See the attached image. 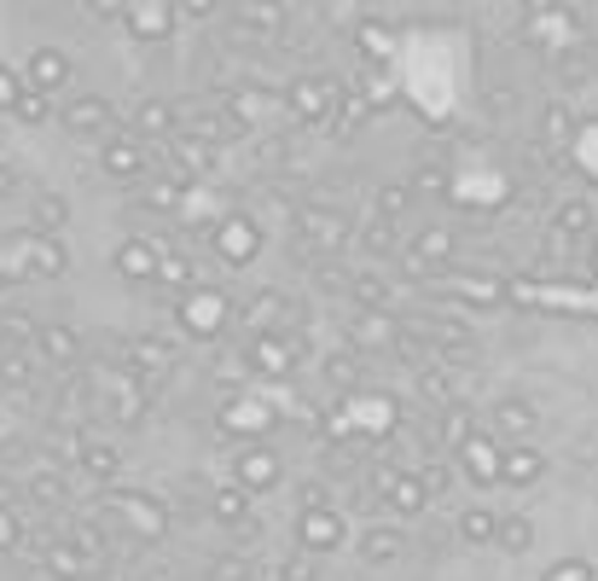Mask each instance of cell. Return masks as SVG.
<instances>
[{
    "label": "cell",
    "instance_id": "cell-16",
    "mask_svg": "<svg viewBox=\"0 0 598 581\" xmlns=\"http://www.w3.org/2000/svg\"><path fill=\"white\" fill-rule=\"evenodd\" d=\"M401 553H407V535H401V529H389V523H378V529H366V535H361V558L372 564V570L396 564Z\"/></svg>",
    "mask_w": 598,
    "mask_h": 581
},
{
    "label": "cell",
    "instance_id": "cell-36",
    "mask_svg": "<svg viewBox=\"0 0 598 581\" xmlns=\"http://www.w3.org/2000/svg\"><path fill=\"white\" fill-rule=\"evenodd\" d=\"M354 36H361V47H366L372 59H389V29L384 24H361Z\"/></svg>",
    "mask_w": 598,
    "mask_h": 581
},
{
    "label": "cell",
    "instance_id": "cell-46",
    "mask_svg": "<svg viewBox=\"0 0 598 581\" xmlns=\"http://www.w3.org/2000/svg\"><path fill=\"white\" fill-rule=\"evenodd\" d=\"M186 12H198V18H210V12H215V0H186Z\"/></svg>",
    "mask_w": 598,
    "mask_h": 581
},
{
    "label": "cell",
    "instance_id": "cell-9",
    "mask_svg": "<svg viewBox=\"0 0 598 581\" xmlns=\"http://www.w3.org/2000/svg\"><path fill=\"white\" fill-rule=\"evenodd\" d=\"M111 123H116V106L99 94H76L71 106H64V128L71 134H105Z\"/></svg>",
    "mask_w": 598,
    "mask_h": 581
},
{
    "label": "cell",
    "instance_id": "cell-29",
    "mask_svg": "<svg viewBox=\"0 0 598 581\" xmlns=\"http://www.w3.org/2000/svg\"><path fill=\"white\" fill-rule=\"evenodd\" d=\"M41 349L53 355V361H76V337L64 326H41Z\"/></svg>",
    "mask_w": 598,
    "mask_h": 581
},
{
    "label": "cell",
    "instance_id": "cell-13",
    "mask_svg": "<svg viewBox=\"0 0 598 581\" xmlns=\"http://www.w3.org/2000/svg\"><path fill=\"white\" fill-rule=\"evenodd\" d=\"M233 24H238V36H250V29H262V36H285V7H279V0H238Z\"/></svg>",
    "mask_w": 598,
    "mask_h": 581
},
{
    "label": "cell",
    "instance_id": "cell-14",
    "mask_svg": "<svg viewBox=\"0 0 598 581\" xmlns=\"http://www.w3.org/2000/svg\"><path fill=\"white\" fill-rule=\"evenodd\" d=\"M378 489H384L389 511H401V518H413V511H424V500H431V494H424V483H419L413 471H407V477H396V471H378Z\"/></svg>",
    "mask_w": 598,
    "mask_h": 581
},
{
    "label": "cell",
    "instance_id": "cell-42",
    "mask_svg": "<svg viewBox=\"0 0 598 581\" xmlns=\"http://www.w3.org/2000/svg\"><path fill=\"white\" fill-rule=\"evenodd\" d=\"M378 203H384V221H389V215H401L407 203H413V193H407V186H384V198H378Z\"/></svg>",
    "mask_w": 598,
    "mask_h": 581
},
{
    "label": "cell",
    "instance_id": "cell-10",
    "mask_svg": "<svg viewBox=\"0 0 598 581\" xmlns=\"http://www.w3.org/2000/svg\"><path fill=\"white\" fill-rule=\"evenodd\" d=\"M175 123H180V111L169 99H140L134 106V140H175Z\"/></svg>",
    "mask_w": 598,
    "mask_h": 581
},
{
    "label": "cell",
    "instance_id": "cell-5",
    "mask_svg": "<svg viewBox=\"0 0 598 581\" xmlns=\"http://www.w3.org/2000/svg\"><path fill=\"white\" fill-rule=\"evenodd\" d=\"M297 541H302V553L326 558V553H337V546H344V518H337L332 506L302 511V518H297Z\"/></svg>",
    "mask_w": 598,
    "mask_h": 581
},
{
    "label": "cell",
    "instance_id": "cell-30",
    "mask_svg": "<svg viewBox=\"0 0 598 581\" xmlns=\"http://www.w3.org/2000/svg\"><path fill=\"white\" fill-rule=\"evenodd\" d=\"M598 570H593V558H563V564H552L540 581H593Z\"/></svg>",
    "mask_w": 598,
    "mask_h": 581
},
{
    "label": "cell",
    "instance_id": "cell-11",
    "mask_svg": "<svg viewBox=\"0 0 598 581\" xmlns=\"http://www.w3.org/2000/svg\"><path fill=\"white\" fill-rule=\"evenodd\" d=\"M99 163H105V175H116V181H140V175H146V140H134V134H123V140H105Z\"/></svg>",
    "mask_w": 598,
    "mask_h": 581
},
{
    "label": "cell",
    "instance_id": "cell-26",
    "mask_svg": "<svg viewBox=\"0 0 598 581\" xmlns=\"http://www.w3.org/2000/svg\"><path fill=\"white\" fill-rule=\"evenodd\" d=\"M210 511H215V523H245V518H250V511H245V489L210 494Z\"/></svg>",
    "mask_w": 598,
    "mask_h": 581
},
{
    "label": "cell",
    "instance_id": "cell-1",
    "mask_svg": "<svg viewBox=\"0 0 598 581\" xmlns=\"http://www.w3.org/2000/svg\"><path fill=\"white\" fill-rule=\"evenodd\" d=\"M337 99H344V88H337L332 76H297L290 82V94H285V106L297 123H332V111H337Z\"/></svg>",
    "mask_w": 598,
    "mask_h": 581
},
{
    "label": "cell",
    "instance_id": "cell-33",
    "mask_svg": "<svg viewBox=\"0 0 598 581\" xmlns=\"http://www.w3.org/2000/svg\"><path fill=\"white\" fill-rule=\"evenodd\" d=\"M279 581H320V558L314 553H297L279 564Z\"/></svg>",
    "mask_w": 598,
    "mask_h": 581
},
{
    "label": "cell",
    "instance_id": "cell-3",
    "mask_svg": "<svg viewBox=\"0 0 598 581\" xmlns=\"http://www.w3.org/2000/svg\"><path fill=\"white\" fill-rule=\"evenodd\" d=\"M123 24L134 41H169V29H175V7L169 0H123Z\"/></svg>",
    "mask_w": 598,
    "mask_h": 581
},
{
    "label": "cell",
    "instance_id": "cell-23",
    "mask_svg": "<svg viewBox=\"0 0 598 581\" xmlns=\"http://www.w3.org/2000/svg\"><path fill=\"white\" fill-rule=\"evenodd\" d=\"M349 290H354V302H361V309H384V302H389L384 273H372V268H366V273H354V285H349Z\"/></svg>",
    "mask_w": 598,
    "mask_h": 581
},
{
    "label": "cell",
    "instance_id": "cell-17",
    "mask_svg": "<svg viewBox=\"0 0 598 581\" xmlns=\"http://www.w3.org/2000/svg\"><path fill=\"white\" fill-rule=\"evenodd\" d=\"M163 256L146 245V238H128V245H116V273H128V280H158Z\"/></svg>",
    "mask_w": 598,
    "mask_h": 581
},
{
    "label": "cell",
    "instance_id": "cell-37",
    "mask_svg": "<svg viewBox=\"0 0 598 581\" xmlns=\"http://www.w3.org/2000/svg\"><path fill=\"white\" fill-rule=\"evenodd\" d=\"M396 245H401V238H396V227H389V221H372V227H366V250L389 256V250H396Z\"/></svg>",
    "mask_w": 598,
    "mask_h": 581
},
{
    "label": "cell",
    "instance_id": "cell-31",
    "mask_svg": "<svg viewBox=\"0 0 598 581\" xmlns=\"http://www.w3.org/2000/svg\"><path fill=\"white\" fill-rule=\"evenodd\" d=\"M552 227L558 233H587L593 227V210H587V203H563V210L552 215Z\"/></svg>",
    "mask_w": 598,
    "mask_h": 581
},
{
    "label": "cell",
    "instance_id": "cell-19",
    "mask_svg": "<svg viewBox=\"0 0 598 581\" xmlns=\"http://www.w3.org/2000/svg\"><path fill=\"white\" fill-rule=\"evenodd\" d=\"M459 459H465V471L476 483H500V448H494L488 436H471L465 448H459Z\"/></svg>",
    "mask_w": 598,
    "mask_h": 581
},
{
    "label": "cell",
    "instance_id": "cell-47",
    "mask_svg": "<svg viewBox=\"0 0 598 581\" xmlns=\"http://www.w3.org/2000/svg\"><path fill=\"white\" fill-rule=\"evenodd\" d=\"M528 7H535V12H540V7H558V0H528Z\"/></svg>",
    "mask_w": 598,
    "mask_h": 581
},
{
    "label": "cell",
    "instance_id": "cell-18",
    "mask_svg": "<svg viewBox=\"0 0 598 581\" xmlns=\"http://www.w3.org/2000/svg\"><path fill=\"white\" fill-rule=\"evenodd\" d=\"M535 546V523L523 518V511H500V529H494V553H506V558H518Z\"/></svg>",
    "mask_w": 598,
    "mask_h": 581
},
{
    "label": "cell",
    "instance_id": "cell-44",
    "mask_svg": "<svg viewBox=\"0 0 598 581\" xmlns=\"http://www.w3.org/2000/svg\"><path fill=\"white\" fill-rule=\"evenodd\" d=\"M94 18H123V0H88Z\"/></svg>",
    "mask_w": 598,
    "mask_h": 581
},
{
    "label": "cell",
    "instance_id": "cell-2",
    "mask_svg": "<svg viewBox=\"0 0 598 581\" xmlns=\"http://www.w3.org/2000/svg\"><path fill=\"white\" fill-rule=\"evenodd\" d=\"M215 250H221V262H233V268H245L256 262V250H262V227H256L250 215H227V221H215Z\"/></svg>",
    "mask_w": 598,
    "mask_h": 581
},
{
    "label": "cell",
    "instance_id": "cell-22",
    "mask_svg": "<svg viewBox=\"0 0 598 581\" xmlns=\"http://www.w3.org/2000/svg\"><path fill=\"white\" fill-rule=\"evenodd\" d=\"M540 134H546V146H570V134H575L570 106H546L540 111Z\"/></svg>",
    "mask_w": 598,
    "mask_h": 581
},
{
    "label": "cell",
    "instance_id": "cell-20",
    "mask_svg": "<svg viewBox=\"0 0 598 581\" xmlns=\"http://www.w3.org/2000/svg\"><path fill=\"white\" fill-rule=\"evenodd\" d=\"M494 529H500V511L494 506H465L459 511V541L465 546H494Z\"/></svg>",
    "mask_w": 598,
    "mask_h": 581
},
{
    "label": "cell",
    "instance_id": "cell-41",
    "mask_svg": "<svg viewBox=\"0 0 598 581\" xmlns=\"http://www.w3.org/2000/svg\"><path fill=\"white\" fill-rule=\"evenodd\" d=\"M18 529H24L18 511H0V553H12V546H18Z\"/></svg>",
    "mask_w": 598,
    "mask_h": 581
},
{
    "label": "cell",
    "instance_id": "cell-4",
    "mask_svg": "<svg viewBox=\"0 0 598 581\" xmlns=\"http://www.w3.org/2000/svg\"><path fill=\"white\" fill-rule=\"evenodd\" d=\"M227 320H233V309H227V297H215V290H186L180 297V326L192 337H215Z\"/></svg>",
    "mask_w": 598,
    "mask_h": 581
},
{
    "label": "cell",
    "instance_id": "cell-15",
    "mask_svg": "<svg viewBox=\"0 0 598 581\" xmlns=\"http://www.w3.org/2000/svg\"><path fill=\"white\" fill-rule=\"evenodd\" d=\"M546 477V454H535V448H506L500 454V483H511V489H528V483H540Z\"/></svg>",
    "mask_w": 598,
    "mask_h": 581
},
{
    "label": "cell",
    "instance_id": "cell-34",
    "mask_svg": "<svg viewBox=\"0 0 598 581\" xmlns=\"http://www.w3.org/2000/svg\"><path fill=\"white\" fill-rule=\"evenodd\" d=\"M82 471L105 483V477H116V454L111 448H82Z\"/></svg>",
    "mask_w": 598,
    "mask_h": 581
},
{
    "label": "cell",
    "instance_id": "cell-7",
    "mask_svg": "<svg viewBox=\"0 0 598 581\" xmlns=\"http://www.w3.org/2000/svg\"><path fill=\"white\" fill-rule=\"evenodd\" d=\"M297 233H302V245H309V250H337V245H349L354 227L337 210H302L297 215Z\"/></svg>",
    "mask_w": 598,
    "mask_h": 581
},
{
    "label": "cell",
    "instance_id": "cell-21",
    "mask_svg": "<svg viewBox=\"0 0 598 581\" xmlns=\"http://www.w3.org/2000/svg\"><path fill=\"white\" fill-rule=\"evenodd\" d=\"M29 221H36L29 233H53V238H59V227L71 221V203H64L59 193H41V198H36V210H29Z\"/></svg>",
    "mask_w": 598,
    "mask_h": 581
},
{
    "label": "cell",
    "instance_id": "cell-6",
    "mask_svg": "<svg viewBox=\"0 0 598 581\" xmlns=\"http://www.w3.org/2000/svg\"><path fill=\"white\" fill-rule=\"evenodd\" d=\"M24 88H36V94H64L71 88V59L59 53V47H36L29 53V64H24Z\"/></svg>",
    "mask_w": 598,
    "mask_h": 581
},
{
    "label": "cell",
    "instance_id": "cell-40",
    "mask_svg": "<svg viewBox=\"0 0 598 581\" xmlns=\"http://www.w3.org/2000/svg\"><path fill=\"white\" fill-rule=\"evenodd\" d=\"M24 379H29L24 355H0V384H24Z\"/></svg>",
    "mask_w": 598,
    "mask_h": 581
},
{
    "label": "cell",
    "instance_id": "cell-25",
    "mask_svg": "<svg viewBox=\"0 0 598 581\" xmlns=\"http://www.w3.org/2000/svg\"><path fill=\"white\" fill-rule=\"evenodd\" d=\"M471 436H476L471 407H453V413H441V442H448V448H465Z\"/></svg>",
    "mask_w": 598,
    "mask_h": 581
},
{
    "label": "cell",
    "instance_id": "cell-32",
    "mask_svg": "<svg viewBox=\"0 0 598 581\" xmlns=\"http://www.w3.org/2000/svg\"><path fill=\"white\" fill-rule=\"evenodd\" d=\"M227 424H233V431H267V424H273V407H233Z\"/></svg>",
    "mask_w": 598,
    "mask_h": 581
},
{
    "label": "cell",
    "instance_id": "cell-28",
    "mask_svg": "<svg viewBox=\"0 0 598 581\" xmlns=\"http://www.w3.org/2000/svg\"><path fill=\"white\" fill-rule=\"evenodd\" d=\"M12 116H24V123H47V116H53V99L36 94V88H24V99L12 106Z\"/></svg>",
    "mask_w": 598,
    "mask_h": 581
},
{
    "label": "cell",
    "instance_id": "cell-38",
    "mask_svg": "<svg viewBox=\"0 0 598 581\" xmlns=\"http://www.w3.org/2000/svg\"><path fill=\"white\" fill-rule=\"evenodd\" d=\"M215 581H250V564L238 558V553H221V564H215Z\"/></svg>",
    "mask_w": 598,
    "mask_h": 581
},
{
    "label": "cell",
    "instance_id": "cell-39",
    "mask_svg": "<svg viewBox=\"0 0 598 581\" xmlns=\"http://www.w3.org/2000/svg\"><path fill=\"white\" fill-rule=\"evenodd\" d=\"M158 280H169V285H186V280H192V262H186V256H163Z\"/></svg>",
    "mask_w": 598,
    "mask_h": 581
},
{
    "label": "cell",
    "instance_id": "cell-24",
    "mask_svg": "<svg viewBox=\"0 0 598 581\" xmlns=\"http://www.w3.org/2000/svg\"><path fill=\"white\" fill-rule=\"evenodd\" d=\"M47 570L71 581V576H94V570H99V558H88V553H71V546H53V564H47Z\"/></svg>",
    "mask_w": 598,
    "mask_h": 581
},
{
    "label": "cell",
    "instance_id": "cell-45",
    "mask_svg": "<svg viewBox=\"0 0 598 581\" xmlns=\"http://www.w3.org/2000/svg\"><path fill=\"white\" fill-rule=\"evenodd\" d=\"M12 193H18V175H12L7 163H0V198H12Z\"/></svg>",
    "mask_w": 598,
    "mask_h": 581
},
{
    "label": "cell",
    "instance_id": "cell-43",
    "mask_svg": "<svg viewBox=\"0 0 598 581\" xmlns=\"http://www.w3.org/2000/svg\"><path fill=\"white\" fill-rule=\"evenodd\" d=\"M326 372H332V384H361V361H344V355H337V361H326Z\"/></svg>",
    "mask_w": 598,
    "mask_h": 581
},
{
    "label": "cell",
    "instance_id": "cell-12",
    "mask_svg": "<svg viewBox=\"0 0 598 581\" xmlns=\"http://www.w3.org/2000/svg\"><path fill=\"white\" fill-rule=\"evenodd\" d=\"M285 477V459L273 448H245L238 454V489H273Z\"/></svg>",
    "mask_w": 598,
    "mask_h": 581
},
{
    "label": "cell",
    "instance_id": "cell-27",
    "mask_svg": "<svg viewBox=\"0 0 598 581\" xmlns=\"http://www.w3.org/2000/svg\"><path fill=\"white\" fill-rule=\"evenodd\" d=\"M448 250H453V238L441 233V227H424V233L413 238V256H419V262H448Z\"/></svg>",
    "mask_w": 598,
    "mask_h": 581
},
{
    "label": "cell",
    "instance_id": "cell-35",
    "mask_svg": "<svg viewBox=\"0 0 598 581\" xmlns=\"http://www.w3.org/2000/svg\"><path fill=\"white\" fill-rule=\"evenodd\" d=\"M18 99H24V76L12 64H0V111H12Z\"/></svg>",
    "mask_w": 598,
    "mask_h": 581
},
{
    "label": "cell",
    "instance_id": "cell-8",
    "mask_svg": "<svg viewBox=\"0 0 598 581\" xmlns=\"http://www.w3.org/2000/svg\"><path fill=\"white\" fill-rule=\"evenodd\" d=\"M494 436H506V442H523L528 431H535V424H540V407L535 401H523V396H500V401H494Z\"/></svg>",
    "mask_w": 598,
    "mask_h": 581
}]
</instances>
